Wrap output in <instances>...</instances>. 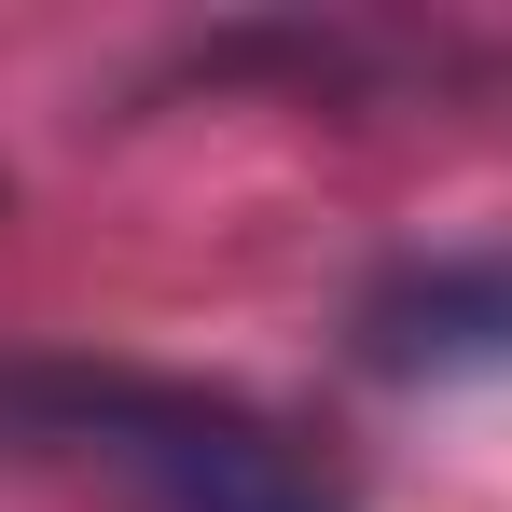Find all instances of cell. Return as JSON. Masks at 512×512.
<instances>
[{
    "label": "cell",
    "instance_id": "7a4b0ae2",
    "mask_svg": "<svg viewBox=\"0 0 512 512\" xmlns=\"http://www.w3.org/2000/svg\"><path fill=\"white\" fill-rule=\"evenodd\" d=\"M167 512H319V499H305L291 471H222V485H180Z\"/></svg>",
    "mask_w": 512,
    "mask_h": 512
},
{
    "label": "cell",
    "instance_id": "6da1fadb",
    "mask_svg": "<svg viewBox=\"0 0 512 512\" xmlns=\"http://www.w3.org/2000/svg\"><path fill=\"white\" fill-rule=\"evenodd\" d=\"M346 360L388 388H457V374H512V250H429L388 263L346 305Z\"/></svg>",
    "mask_w": 512,
    "mask_h": 512
}]
</instances>
